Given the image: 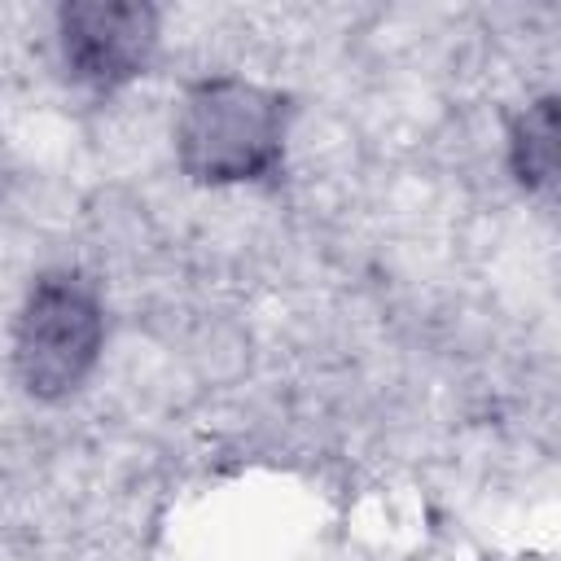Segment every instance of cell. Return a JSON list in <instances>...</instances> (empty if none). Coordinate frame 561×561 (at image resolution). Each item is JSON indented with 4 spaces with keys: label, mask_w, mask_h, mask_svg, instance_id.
Masks as SVG:
<instances>
[{
    "label": "cell",
    "mask_w": 561,
    "mask_h": 561,
    "mask_svg": "<svg viewBox=\"0 0 561 561\" xmlns=\"http://www.w3.org/2000/svg\"><path fill=\"white\" fill-rule=\"evenodd\" d=\"M57 39L79 83L114 92L149 70L158 53V9L140 0H70L57 13Z\"/></svg>",
    "instance_id": "obj_3"
},
{
    "label": "cell",
    "mask_w": 561,
    "mask_h": 561,
    "mask_svg": "<svg viewBox=\"0 0 561 561\" xmlns=\"http://www.w3.org/2000/svg\"><path fill=\"white\" fill-rule=\"evenodd\" d=\"M105 316L79 272H44L13 324V368L26 394L57 403L75 394L101 359Z\"/></svg>",
    "instance_id": "obj_2"
},
{
    "label": "cell",
    "mask_w": 561,
    "mask_h": 561,
    "mask_svg": "<svg viewBox=\"0 0 561 561\" xmlns=\"http://www.w3.org/2000/svg\"><path fill=\"white\" fill-rule=\"evenodd\" d=\"M289 101L276 88L215 75L184 92L175 118V158L197 184H250L280 167Z\"/></svg>",
    "instance_id": "obj_1"
},
{
    "label": "cell",
    "mask_w": 561,
    "mask_h": 561,
    "mask_svg": "<svg viewBox=\"0 0 561 561\" xmlns=\"http://www.w3.org/2000/svg\"><path fill=\"white\" fill-rule=\"evenodd\" d=\"M508 167L522 188L552 193L557 188V96L530 101L508 127Z\"/></svg>",
    "instance_id": "obj_4"
}]
</instances>
